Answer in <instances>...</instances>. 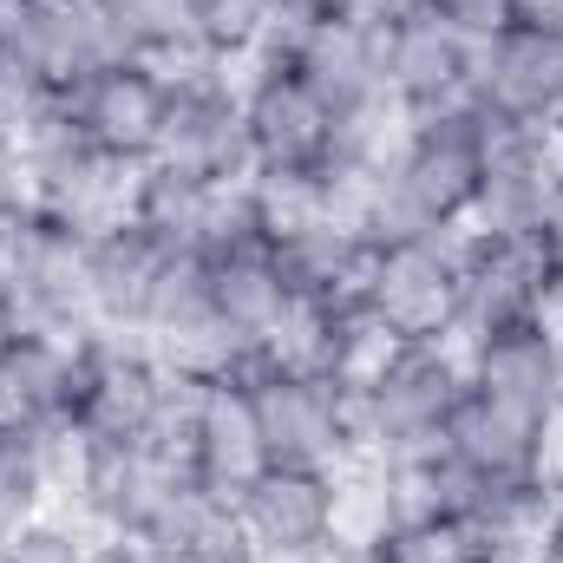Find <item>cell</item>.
Masks as SVG:
<instances>
[{
  "label": "cell",
  "instance_id": "cell-18",
  "mask_svg": "<svg viewBox=\"0 0 563 563\" xmlns=\"http://www.w3.org/2000/svg\"><path fill=\"white\" fill-rule=\"evenodd\" d=\"M177 459H184V472L197 485H210L217 498L236 505V492L269 465L263 426H256V407H250V387L243 380H197L190 387V413H184Z\"/></svg>",
  "mask_w": 563,
  "mask_h": 563
},
{
  "label": "cell",
  "instance_id": "cell-14",
  "mask_svg": "<svg viewBox=\"0 0 563 563\" xmlns=\"http://www.w3.org/2000/svg\"><path fill=\"white\" fill-rule=\"evenodd\" d=\"M374 33H380V79H387V99H394L407 119L445 112V106H465V99H472L478 46H465L452 26H439L420 0L380 13Z\"/></svg>",
  "mask_w": 563,
  "mask_h": 563
},
{
  "label": "cell",
  "instance_id": "cell-28",
  "mask_svg": "<svg viewBox=\"0 0 563 563\" xmlns=\"http://www.w3.org/2000/svg\"><path fill=\"white\" fill-rule=\"evenodd\" d=\"M0 563H99V538H92L66 505H53L46 518L20 525V531L0 544Z\"/></svg>",
  "mask_w": 563,
  "mask_h": 563
},
{
  "label": "cell",
  "instance_id": "cell-23",
  "mask_svg": "<svg viewBox=\"0 0 563 563\" xmlns=\"http://www.w3.org/2000/svg\"><path fill=\"white\" fill-rule=\"evenodd\" d=\"M197 263H203V288H210L217 314H223L243 341L269 347L276 328L295 314V295H288V282H282L276 250H269V243H230V250H210V256H197Z\"/></svg>",
  "mask_w": 563,
  "mask_h": 563
},
{
  "label": "cell",
  "instance_id": "cell-9",
  "mask_svg": "<svg viewBox=\"0 0 563 563\" xmlns=\"http://www.w3.org/2000/svg\"><path fill=\"white\" fill-rule=\"evenodd\" d=\"M20 164H26V210L66 223L79 236L119 223L125 203H132V177H139V170L112 164L106 151H92V144L79 139L73 119H66V106H59L53 125H40L33 139L20 144Z\"/></svg>",
  "mask_w": 563,
  "mask_h": 563
},
{
  "label": "cell",
  "instance_id": "cell-6",
  "mask_svg": "<svg viewBox=\"0 0 563 563\" xmlns=\"http://www.w3.org/2000/svg\"><path fill=\"white\" fill-rule=\"evenodd\" d=\"M236 86H243V125H250L256 177H269V184H314L334 164L341 119L282 59H250L236 73Z\"/></svg>",
  "mask_w": 563,
  "mask_h": 563
},
{
  "label": "cell",
  "instance_id": "cell-33",
  "mask_svg": "<svg viewBox=\"0 0 563 563\" xmlns=\"http://www.w3.org/2000/svg\"><path fill=\"white\" fill-rule=\"evenodd\" d=\"M7 538H13V525H7V518H0V544H7Z\"/></svg>",
  "mask_w": 563,
  "mask_h": 563
},
{
  "label": "cell",
  "instance_id": "cell-15",
  "mask_svg": "<svg viewBox=\"0 0 563 563\" xmlns=\"http://www.w3.org/2000/svg\"><path fill=\"white\" fill-rule=\"evenodd\" d=\"M465 347V380L505 407H518L525 420H538L544 432L563 413V328L558 314H518V321H498Z\"/></svg>",
  "mask_w": 563,
  "mask_h": 563
},
{
  "label": "cell",
  "instance_id": "cell-22",
  "mask_svg": "<svg viewBox=\"0 0 563 563\" xmlns=\"http://www.w3.org/2000/svg\"><path fill=\"white\" fill-rule=\"evenodd\" d=\"M86 334H92V328H86ZM86 334L26 328V334L0 354V420L73 432L79 374H86ZM73 439H79V432H73Z\"/></svg>",
  "mask_w": 563,
  "mask_h": 563
},
{
  "label": "cell",
  "instance_id": "cell-7",
  "mask_svg": "<svg viewBox=\"0 0 563 563\" xmlns=\"http://www.w3.org/2000/svg\"><path fill=\"white\" fill-rule=\"evenodd\" d=\"M256 59H282L334 119H374V112L394 106L387 79H380V33H374V20H295V13H282L269 46Z\"/></svg>",
  "mask_w": 563,
  "mask_h": 563
},
{
  "label": "cell",
  "instance_id": "cell-26",
  "mask_svg": "<svg viewBox=\"0 0 563 563\" xmlns=\"http://www.w3.org/2000/svg\"><path fill=\"white\" fill-rule=\"evenodd\" d=\"M86 7L112 59H157L170 79L210 66L190 46V0H86Z\"/></svg>",
  "mask_w": 563,
  "mask_h": 563
},
{
  "label": "cell",
  "instance_id": "cell-29",
  "mask_svg": "<svg viewBox=\"0 0 563 563\" xmlns=\"http://www.w3.org/2000/svg\"><path fill=\"white\" fill-rule=\"evenodd\" d=\"M420 7L439 26H452L465 46H485V40H498L518 20V0H420Z\"/></svg>",
  "mask_w": 563,
  "mask_h": 563
},
{
  "label": "cell",
  "instance_id": "cell-34",
  "mask_svg": "<svg viewBox=\"0 0 563 563\" xmlns=\"http://www.w3.org/2000/svg\"><path fill=\"white\" fill-rule=\"evenodd\" d=\"M439 563H465V558H439Z\"/></svg>",
  "mask_w": 563,
  "mask_h": 563
},
{
  "label": "cell",
  "instance_id": "cell-30",
  "mask_svg": "<svg viewBox=\"0 0 563 563\" xmlns=\"http://www.w3.org/2000/svg\"><path fill=\"white\" fill-rule=\"evenodd\" d=\"M26 210V164H20V144L0 139V223Z\"/></svg>",
  "mask_w": 563,
  "mask_h": 563
},
{
  "label": "cell",
  "instance_id": "cell-32",
  "mask_svg": "<svg viewBox=\"0 0 563 563\" xmlns=\"http://www.w3.org/2000/svg\"><path fill=\"white\" fill-rule=\"evenodd\" d=\"M20 334H26V321H20V308H13V301L0 295V354H7V347H13Z\"/></svg>",
  "mask_w": 563,
  "mask_h": 563
},
{
  "label": "cell",
  "instance_id": "cell-16",
  "mask_svg": "<svg viewBox=\"0 0 563 563\" xmlns=\"http://www.w3.org/2000/svg\"><path fill=\"white\" fill-rule=\"evenodd\" d=\"M170 400V367L125 334H86V374H79V439H151Z\"/></svg>",
  "mask_w": 563,
  "mask_h": 563
},
{
  "label": "cell",
  "instance_id": "cell-4",
  "mask_svg": "<svg viewBox=\"0 0 563 563\" xmlns=\"http://www.w3.org/2000/svg\"><path fill=\"white\" fill-rule=\"evenodd\" d=\"M177 485H184V465L164 459L151 439H79L59 505L92 538H144Z\"/></svg>",
  "mask_w": 563,
  "mask_h": 563
},
{
  "label": "cell",
  "instance_id": "cell-3",
  "mask_svg": "<svg viewBox=\"0 0 563 563\" xmlns=\"http://www.w3.org/2000/svg\"><path fill=\"white\" fill-rule=\"evenodd\" d=\"M367 321L387 341H459V236L420 243H380L367 256V276L354 288Z\"/></svg>",
  "mask_w": 563,
  "mask_h": 563
},
{
  "label": "cell",
  "instance_id": "cell-17",
  "mask_svg": "<svg viewBox=\"0 0 563 563\" xmlns=\"http://www.w3.org/2000/svg\"><path fill=\"white\" fill-rule=\"evenodd\" d=\"M558 184H563L558 132L485 119V170H478V203H472L465 230H538Z\"/></svg>",
  "mask_w": 563,
  "mask_h": 563
},
{
  "label": "cell",
  "instance_id": "cell-5",
  "mask_svg": "<svg viewBox=\"0 0 563 563\" xmlns=\"http://www.w3.org/2000/svg\"><path fill=\"white\" fill-rule=\"evenodd\" d=\"M0 295L20 308L26 328L46 334H86L92 308H86V236L20 210L0 223Z\"/></svg>",
  "mask_w": 563,
  "mask_h": 563
},
{
  "label": "cell",
  "instance_id": "cell-24",
  "mask_svg": "<svg viewBox=\"0 0 563 563\" xmlns=\"http://www.w3.org/2000/svg\"><path fill=\"white\" fill-rule=\"evenodd\" d=\"M73 432L53 426H20L0 420V518L20 531L33 518H46L66 498V472H73Z\"/></svg>",
  "mask_w": 563,
  "mask_h": 563
},
{
  "label": "cell",
  "instance_id": "cell-11",
  "mask_svg": "<svg viewBox=\"0 0 563 563\" xmlns=\"http://www.w3.org/2000/svg\"><path fill=\"white\" fill-rule=\"evenodd\" d=\"M66 119L73 132L106 151L112 164L144 170L164 144V119H170V73L157 59H106L92 66L73 92H66Z\"/></svg>",
  "mask_w": 563,
  "mask_h": 563
},
{
  "label": "cell",
  "instance_id": "cell-21",
  "mask_svg": "<svg viewBox=\"0 0 563 563\" xmlns=\"http://www.w3.org/2000/svg\"><path fill=\"white\" fill-rule=\"evenodd\" d=\"M269 250H276L282 282H288L295 301H347L367 276V256H374V243L321 203L288 210L269 230Z\"/></svg>",
  "mask_w": 563,
  "mask_h": 563
},
{
  "label": "cell",
  "instance_id": "cell-10",
  "mask_svg": "<svg viewBox=\"0 0 563 563\" xmlns=\"http://www.w3.org/2000/svg\"><path fill=\"white\" fill-rule=\"evenodd\" d=\"M459 341H472L518 314H558L563 269L531 230H459Z\"/></svg>",
  "mask_w": 563,
  "mask_h": 563
},
{
  "label": "cell",
  "instance_id": "cell-1",
  "mask_svg": "<svg viewBox=\"0 0 563 563\" xmlns=\"http://www.w3.org/2000/svg\"><path fill=\"white\" fill-rule=\"evenodd\" d=\"M465 394V347L459 341H387V354L361 374V459H413L432 452Z\"/></svg>",
  "mask_w": 563,
  "mask_h": 563
},
{
  "label": "cell",
  "instance_id": "cell-31",
  "mask_svg": "<svg viewBox=\"0 0 563 563\" xmlns=\"http://www.w3.org/2000/svg\"><path fill=\"white\" fill-rule=\"evenodd\" d=\"M531 236L544 243V256L563 269V184L551 190V203H544V217H538V230H531Z\"/></svg>",
  "mask_w": 563,
  "mask_h": 563
},
{
  "label": "cell",
  "instance_id": "cell-12",
  "mask_svg": "<svg viewBox=\"0 0 563 563\" xmlns=\"http://www.w3.org/2000/svg\"><path fill=\"white\" fill-rule=\"evenodd\" d=\"M157 164L203 177V184H250L256 157H250V125H243V86L230 66H203L170 79V119Z\"/></svg>",
  "mask_w": 563,
  "mask_h": 563
},
{
  "label": "cell",
  "instance_id": "cell-25",
  "mask_svg": "<svg viewBox=\"0 0 563 563\" xmlns=\"http://www.w3.org/2000/svg\"><path fill=\"white\" fill-rule=\"evenodd\" d=\"M217 197H223V184L184 177V170H170V164L151 157L139 177H132V203H125V217L139 223L151 243H164L170 256H203L210 223H217Z\"/></svg>",
  "mask_w": 563,
  "mask_h": 563
},
{
  "label": "cell",
  "instance_id": "cell-2",
  "mask_svg": "<svg viewBox=\"0 0 563 563\" xmlns=\"http://www.w3.org/2000/svg\"><path fill=\"white\" fill-rule=\"evenodd\" d=\"M250 407L263 426V452L269 465H347L361 459V413H354V387L314 367H282L256 361L243 374Z\"/></svg>",
  "mask_w": 563,
  "mask_h": 563
},
{
  "label": "cell",
  "instance_id": "cell-27",
  "mask_svg": "<svg viewBox=\"0 0 563 563\" xmlns=\"http://www.w3.org/2000/svg\"><path fill=\"white\" fill-rule=\"evenodd\" d=\"M282 20V0H190V46L210 66L243 73Z\"/></svg>",
  "mask_w": 563,
  "mask_h": 563
},
{
  "label": "cell",
  "instance_id": "cell-20",
  "mask_svg": "<svg viewBox=\"0 0 563 563\" xmlns=\"http://www.w3.org/2000/svg\"><path fill=\"white\" fill-rule=\"evenodd\" d=\"M439 445H445L472 478H485L492 492H498V485L551 478V432H544L538 420H525L518 407L478 394L472 380H465L452 420H445V432H439Z\"/></svg>",
  "mask_w": 563,
  "mask_h": 563
},
{
  "label": "cell",
  "instance_id": "cell-35",
  "mask_svg": "<svg viewBox=\"0 0 563 563\" xmlns=\"http://www.w3.org/2000/svg\"><path fill=\"white\" fill-rule=\"evenodd\" d=\"M558 157H563V132H558Z\"/></svg>",
  "mask_w": 563,
  "mask_h": 563
},
{
  "label": "cell",
  "instance_id": "cell-13",
  "mask_svg": "<svg viewBox=\"0 0 563 563\" xmlns=\"http://www.w3.org/2000/svg\"><path fill=\"white\" fill-rule=\"evenodd\" d=\"M472 106L505 125L563 132V20H511L478 46Z\"/></svg>",
  "mask_w": 563,
  "mask_h": 563
},
{
  "label": "cell",
  "instance_id": "cell-36",
  "mask_svg": "<svg viewBox=\"0 0 563 563\" xmlns=\"http://www.w3.org/2000/svg\"><path fill=\"white\" fill-rule=\"evenodd\" d=\"M558 328H563V308H558Z\"/></svg>",
  "mask_w": 563,
  "mask_h": 563
},
{
  "label": "cell",
  "instance_id": "cell-8",
  "mask_svg": "<svg viewBox=\"0 0 563 563\" xmlns=\"http://www.w3.org/2000/svg\"><path fill=\"white\" fill-rule=\"evenodd\" d=\"M236 525L263 563H314L341 544V465H263L236 492Z\"/></svg>",
  "mask_w": 563,
  "mask_h": 563
},
{
  "label": "cell",
  "instance_id": "cell-19",
  "mask_svg": "<svg viewBox=\"0 0 563 563\" xmlns=\"http://www.w3.org/2000/svg\"><path fill=\"white\" fill-rule=\"evenodd\" d=\"M164 276H170V250L151 243L132 217L92 230L86 236V308H92V328L144 341Z\"/></svg>",
  "mask_w": 563,
  "mask_h": 563
}]
</instances>
